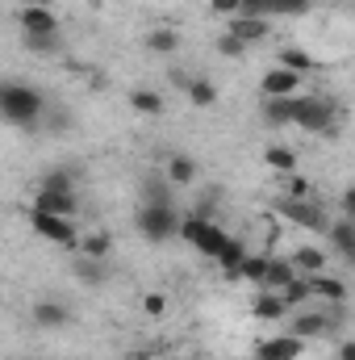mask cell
Wrapping results in <instances>:
<instances>
[{"instance_id": "1", "label": "cell", "mask_w": 355, "mask_h": 360, "mask_svg": "<svg viewBox=\"0 0 355 360\" xmlns=\"http://www.w3.org/2000/svg\"><path fill=\"white\" fill-rule=\"evenodd\" d=\"M0 113L8 126H38L42 117V96L25 84H4L0 89Z\"/></svg>"}, {"instance_id": "2", "label": "cell", "mask_w": 355, "mask_h": 360, "mask_svg": "<svg viewBox=\"0 0 355 360\" xmlns=\"http://www.w3.org/2000/svg\"><path fill=\"white\" fill-rule=\"evenodd\" d=\"M293 126L309 134H335V105L318 96H293Z\"/></svg>"}, {"instance_id": "3", "label": "cell", "mask_w": 355, "mask_h": 360, "mask_svg": "<svg viewBox=\"0 0 355 360\" xmlns=\"http://www.w3.org/2000/svg\"><path fill=\"white\" fill-rule=\"evenodd\" d=\"M180 235H184V239H188L196 252H205V256H213V260H217V256H222V248L230 243V235H226L217 222H209L205 214H192V218H184V222H180Z\"/></svg>"}, {"instance_id": "4", "label": "cell", "mask_w": 355, "mask_h": 360, "mask_svg": "<svg viewBox=\"0 0 355 360\" xmlns=\"http://www.w3.org/2000/svg\"><path fill=\"white\" fill-rule=\"evenodd\" d=\"M138 231L151 239V243H168L172 235H180V218L172 205H142L138 214Z\"/></svg>"}, {"instance_id": "5", "label": "cell", "mask_w": 355, "mask_h": 360, "mask_svg": "<svg viewBox=\"0 0 355 360\" xmlns=\"http://www.w3.org/2000/svg\"><path fill=\"white\" fill-rule=\"evenodd\" d=\"M29 222H34V231H38L42 239H51V243H59V248H80V243H84V239L76 235L72 218H59V214H42V210H34Z\"/></svg>"}, {"instance_id": "6", "label": "cell", "mask_w": 355, "mask_h": 360, "mask_svg": "<svg viewBox=\"0 0 355 360\" xmlns=\"http://www.w3.org/2000/svg\"><path fill=\"white\" fill-rule=\"evenodd\" d=\"M280 214H284L288 222H297V226L326 231V218H322V210H318L314 201H305V197H288V201H280Z\"/></svg>"}, {"instance_id": "7", "label": "cell", "mask_w": 355, "mask_h": 360, "mask_svg": "<svg viewBox=\"0 0 355 360\" xmlns=\"http://www.w3.org/2000/svg\"><path fill=\"white\" fill-rule=\"evenodd\" d=\"M305 352L301 335H276V340H260L255 344V360H297Z\"/></svg>"}, {"instance_id": "8", "label": "cell", "mask_w": 355, "mask_h": 360, "mask_svg": "<svg viewBox=\"0 0 355 360\" xmlns=\"http://www.w3.org/2000/svg\"><path fill=\"white\" fill-rule=\"evenodd\" d=\"M226 34H230V38H239L243 46L264 42V38H267V17H247V13H239V17H230Z\"/></svg>"}, {"instance_id": "9", "label": "cell", "mask_w": 355, "mask_h": 360, "mask_svg": "<svg viewBox=\"0 0 355 360\" xmlns=\"http://www.w3.org/2000/svg\"><path fill=\"white\" fill-rule=\"evenodd\" d=\"M34 210H42V214H59V218H72V214H76V193L38 188V201H34Z\"/></svg>"}, {"instance_id": "10", "label": "cell", "mask_w": 355, "mask_h": 360, "mask_svg": "<svg viewBox=\"0 0 355 360\" xmlns=\"http://www.w3.org/2000/svg\"><path fill=\"white\" fill-rule=\"evenodd\" d=\"M297 89H301V76L288 68H272L264 76V96H297Z\"/></svg>"}, {"instance_id": "11", "label": "cell", "mask_w": 355, "mask_h": 360, "mask_svg": "<svg viewBox=\"0 0 355 360\" xmlns=\"http://www.w3.org/2000/svg\"><path fill=\"white\" fill-rule=\"evenodd\" d=\"M17 21H21L25 34H59V21H55L51 8H21Z\"/></svg>"}, {"instance_id": "12", "label": "cell", "mask_w": 355, "mask_h": 360, "mask_svg": "<svg viewBox=\"0 0 355 360\" xmlns=\"http://www.w3.org/2000/svg\"><path fill=\"white\" fill-rule=\"evenodd\" d=\"M330 243H335V252L355 269V218H343V222L330 226Z\"/></svg>"}, {"instance_id": "13", "label": "cell", "mask_w": 355, "mask_h": 360, "mask_svg": "<svg viewBox=\"0 0 355 360\" xmlns=\"http://www.w3.org/2000/svg\"><path fill=\"white\" fill-rule=\"evenodd\" d=\"M247 256H251V252H247V243H239V239H230V243L222 248V256H217V264L226 269V276H230V281H243V276H239V269H243V260H247Z\"/></svg>"}, {"instance_id": "14", "label": "cell", "mask_w": 355, "mask_h": 360, "mask_svg": "<svg viewBox=\"0 0 355 360\" xmlns=\"http://www.w3.org/2000/svg\"><path fill=\"white\" fill-rule=\"evenodd\" d=\"M67 319H72V310L59 306V302H38L34 306V323L38 327H67Z\"/></svg>"}, {"instance_id": "15", "label": "cell", "mask_w": 355, "mask_h": 360, "mask_svg": "<svg viewBox=\"0 0 355 360\" xmlns=\"http://www.w3.org/2000/svg\"><path fill=\"white\" fill-rule=\"evenodd\" d=\"M326 331H330V314H297L293 319V335H301V340H314Z\"/></svg>"}, {"instance_id": "16", "label": "cell", "mask_w": 355, "mask_h": 360, "mask_svg": "<svg viewBox=\"0 0 355 360\" xmlns=\"http://www.w3.org/2000/svg\"><path fill=\"white\" fill-rule=\"evenodd\" d=\"M284 310H288V302H284V293H276V289H264L260 297H255V319H284Z\"/></svg>"}, {"instance_id": "17", "label": "cell", "mask_w": 355, "mask_h": 360, "mask_svg": "<svg viewBox=\"0 0 355 360\" xmlns=\"http://www.w3.org/2000/svg\"><path fill=\"white\" fill-rule=\"evenodd\" d=\"M309 289L322 293L326 302H343V297H347V285L335 281V276H326V272H314V276H309Z\"/></svg>"}, {"instance_id": "18", "label": "cell", "mask_w": 355, "mask_h": 360, "mask_svg": "<svg viewBox=\"0 0 355 360\" xmlns=\"http://www.w3.org/2000/svg\"><path fill=\"white\" fill-rule=\"evenodd\" d=\"M293 276H297V264H293V260H276V256H272V260H267V281H264V289H284Z\"/></svg>"}, {"instance_id": "19", "label": "cell", "mask_w": 355, "mask_h": 360, "mask_svg": "<svg viewBox=\"0 0 355 360\" xmlns=\"http://www.w3.org/2000/svg\"><path fill=\"white\" fill-rule=\"evenodd\" d=\"M130 105H134V113H142V117H159V113H163V96H159V92H147V89L130 92Z\"/></svg>"}, {"instance_id": "20", "label": "cell", "mask_w": 355, "mask_h": 360, "mask_svg": "<svg viewBox=\"0 0 355 360\" xmlns=\"http://www.w3.org/2000/svg\"><path fill=\"white\" fill-rule=\"evenodd\" d=\"M293 264H297V272L314 276V272H322V269H326V256H322L318 248H297V252H293Z\"/></svg>"}, {"instance_id": "21", "label": "cell", "mask_w": 355, "mask_h": 360, "mask_svg": "<svg viewBox=\"0 0 355 360\" xmlns=\"http://www.w3.org/2000/svg\"><path fill=\"white\" fill-rule=\"evenodd\" d=\"M196 180V164L188 155H172L168 160V184H192Z\"/></svg>"}, {"instance_id": "22", "label": "cell", "mask_w": 355, "mask_h": 360, "mask_svg": "<svg viewBox=\"0 0 355 360\" xmlns=\"http://www.w3.org/2000/svg\"><path fill=\"white\" fill-rule=\"evenodd\" d=\"M188 101L196 105V109H209L213 101H217V89H213V80H188Z\"/></svg>"}, {"instance_id": "23", "label": "cell", "mask_w": 355, "mask_h": 360, "mask_svg": "<svg viewBox=\"0 0 355 360\" xmlns=\"http://www.w3.org/2000/svg\"><path fill=\"white\" fill-rule=\"evenodd\" d=\"M176 46H180L176 30H151V34H147V51H155V55H172Z\"/></svg>"}, {"instance_id": "24", "label": "cell", "mask_w": 355, "mask_h": 360, "mask_svg": "<svg viewBox=\"0 0 355 360\" xmlns=\"http://www.w3.org/2000/svg\"><path fill=\"white\" fill-rule=\"evenodd\" d=\"M264 164L276 168V172H293V168H297V151H288V147H267Z\"/></svg>"}, {"instance_id": "25", "label": "cell", "mask_w": 355, "mask_h": 360, "mask_svg": "<svg viewBox=\"0 0 355 360\" xmlns=\"http://www.w3.org/2000/svg\"><path fill=\"white\" fill-rule=\"evenodd\" d=\"M280 68H288V72H297V76H305L314 63H309V55L301 51V46H284L280 51Z\"/></svg>"}, {"instance_id": "26", "label": "cell", "mask_w": 355, "mask_h": 360, "mask_svg": "<svg viewBox=\"0 0 355 360\" xmlns=\"http://www.w3.org/2000/svg\"><path fill=\"white\" fill-rule=\"evenodd\" d=\"M267 260H272V256H247V260H243V269H239V276H243V281H255V285L264 289V281H267Z\"/></svg>"}, {"instance_id": "27", "label": "cell", "mask_w": 355, "mask_h": 360, "mask_svg": "<svg viewBox=\"0 0 355 360\" xmlns=\"http://www.w3.org/2000/svg\"><path fill=\"white\" fill-rule=\"evenodd\" d=\"M280 293H284V302H288V306H305V297H309L314 289H309V276H293Z\"/></svg>"}, {"instance_id": "28", "label": "cell", "mask_w": 355, "mask_h": 360, "mask_svg": "<svg viewBox=\"0 0 355 360\" xmlns=\"http://www.w3.org/2000/svg\"><path fill=\"white\" fill-rule=\"evenodd\" d=\"M109 243H113L109 235H88V239L80 243V252H84L88 260H105V256H109Z\"/></svg>"}, {"instance_id": "29", "label": "cell", "mask_w": 355, "mask_h": 360, "mask_svg": "<svg viewBox=\"0 0 355 360\" xmlns=\"http://www.w3.org/2000/svg\"><path fill=\"white\" fill-rule=\"evenodd\" d=\"M25 46L38 51V55H51L59 46V34H25Z\"/></svg>"}, {"instance_id": "30", "label": "cell", "mask_w": 355, "mask_h": 360, "mask_svg": "<svg viewBox=\"0 0 355 360\" xmlns=\"http://www.w3.org/2000/svg\"><path fill=\"white\" fill-rule=\"evenodd\" d=\"M76 272H80L84 285H100V281H105V264H100V260H80Z\"/></svg>"}, {"instance_id": "31", "label": "cell", "mask_w": 355, "mask_h": 360, "mask_svg": "<svg viewBox=\"0 0 355 360\" xmlns=\"http://www.w3.org/2000/svg\"><path fill=\"white\" fill-rule=\"evenodd\" d=\"M243 13L247 17H272L276 13V0H243Z\"/></svg>"}, {"instance_id": "32", "label": "cell", "mask_w": 355, "mask_h": 360, "mask_svg": "<svg viewBox=\"0 0 355 360\" xmlns=\"http://www.w3.org/2000/svg\"><path fill=\"white\" fill-rule=\"evenodd\" d=\"M276 13L280 17H301V13H309V0H276Z\"/></svg>"}, {"instance_id": "33", "label": "cell", "mask_w": 355, "mask_h": 360, "mask_svg": "<svg viewBox=\"0 0 355 360\" xmlns=\"http://www.w3.org/2000/svg\"><path fill=\"white\" fill-rule=\"evenodd\" d=\"M42 188H55V193H72V176H67V172H46V176H42Z\"/></svg>"}, {"instance_id": "34", "label": "cell", "mask_w": 355, "mask_h": 360, "mask_svg": "<svg viewBox=\"0 0 355 360\" xmlns=\"http://www.w3.org/2000/svg\"><path fill=\"white\" fill-rule=\"evenodd\" d=\"M217 51H222V55H226V59H234V55H243V51H247V46H243V42H239V38H230V34H222V42H217Z\"/></svg>"}, {"instance_id": "35", "label": "cell", "mask_w": 355, "mask_h": 360, "mask_svg": "<svg viewBox=\"0 0 355 360\" xmlns=\"http://www.w3.org/2000/svg\"><path fill=\"white\" fill-rule=\"evenodd\" d=\"M213 13H222V17H239V13H243V0H213Z\"/></svg>"}, {"instance_id": "36", "label": "cell", "mask_w": 355, "mask_h": 360, "mask_svg": "<svg viewBox=\"0 0 355 360\" xmlns=\"http://www.w3.org/2000/svg\"><path fill=\"white\" fill-rule=\"evenodd\" d=\"M142 310H147V314H163V310H168V297H163V293H151V297L142 302Z\"/></svg>"}, {"instance_id": "37", "label": "cell", "mask_w": 355, "mask_h": 360, "mask_svg": "<svg viewBox=\"0 0 355 360\" xmlns=\"http://www.w3.org/2000/svg\"><path fill=\"white\" fill-rule=\"evenodd\" d=\"M288 197H309V180L305 176H288Z\"/></svg>"}, {"instance_id": "38", "label": "cell", "mask_w": 355, "mask_h": 360, "mask_svg": "<svg viewBox=\"0 0 355 360\" xmlns=\"http://www.w3.org/2000/svg\"><path fill=\"white\" fill-rule=\"evenodd\" d=\"M343 214H347V218H355V184L343 193Z\"/></svg>"}, {"instance_id": "39", "label": "cell", "mask_w": 355, "mask_h": 360, "mask_svg": "<svg viewBox=\"0 0 355 360\" xmlns=\"http://www.w3.org/2000/svg\"><path fill=\"white\" fill-rule=\"evenodd\" d=\"M339 360H355V340H343L339 344Z\"/></svg>"}, {"instance_id": "40", "label": "cell", "mask_w": 355, "mask_h": 360, "mask_svg": "<svg viewBox=\"0 0 355 360\" xmlns=\"http://www.w3.org/2000/svg\"><path fill=\"white\" fill-rule=\"evenodd\" d=\"M21 4H25V8H46L51 0H21Z\"/></svg>"}]
</instances>
